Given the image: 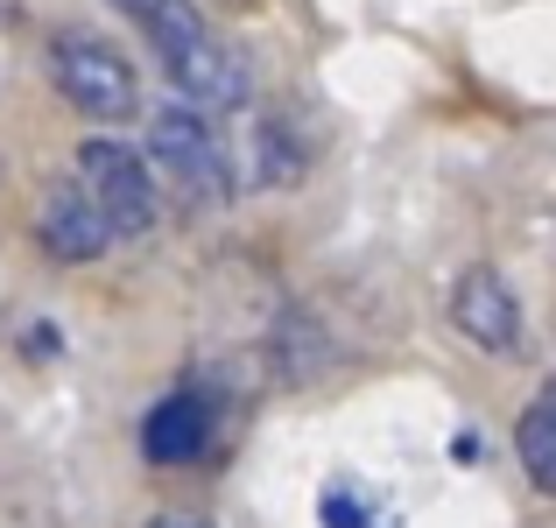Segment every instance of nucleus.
Segmentation results:
<instances>
[{"instance_id":"6e6552de","label":"nucleus","mask_w":556,"mask_h":528,"mask_svg":"<svg viewBox=\"0 0 556 528\" xmlns=\"http://www.w3.org/2000/svg\"><path fill=\"white\" fill-rule=\"evenodd\" d=\"M515 451H521V473H529L543 493H556V380H543V394L521 408Z\"/></svg>"},{"instance_id":"7ed1b4c3","label":"nucleus","mask_w":556,"mask_h":528,"mask_svg":"<svg viewBox=\"0 0 556 528\" xmlns=\"http://www.w3.org/2000/svg\"><path fill=\"white\" fill-rule=\"evenodd\" d=\"M149 163L184 204H226L232 198V155L212 135L204 106H163L149 121Z\"/></svg>"},{"instance_id":"0eeeda50","label":"nucleus","mask_w":556,"mask_h":528,"mask_svg":"<svg viewBox=\"0 0 556 528\" xmlns=\"http://www.w3.org/2000/svg\"><path fill=\"white\" fill-rule=\"evenodd\" d=\"M204 444H212V402L198 388L163 394L149 408V423H141V451L155 465H190V458H204Z\"/></svg>"},{"instance_id":"39448f33","label":"nucleus","mask_w":556,"mask_h":528,"mask_svg":"<svg viewBox=\"0 0 556 528\" xmlns=\"http://www.w3.org/2000/svg\"><path fill=\"white\" fill-rule=\"evenodd\" d=\"M36 240H42V254L50 261H99L113 247V226H106V212L92 204V190L71 176V184H50L42 190V212H36Z\"/></svg>"},{"instance_id":"9d476101","label":"nucleus","mask_w":556,"mask_h":528,"mask_svg":"<svg viewBox=\"0 0 556 528\" xmlns=\"http://www.w3.org/2000/svg\"><path fill=\"white\" fill-rule=\"evenodd\" d=\"M113 8H121V14H135V22H141V14H149L155 0H113Z\"/></svg>"},{"instance_id":"f257e3e1","label":"nucleus","mask_w":556,"mask_h":528,"mask_svg":"<svg viewBox=\"0 0 556 528\" xmlns=\"http://www.w3.org/2000/svg\"><path fill=\"white\" fill-rule=\"evenodd\" d=\"M141 28H149V42H155L163 78L177 85L190 106H204V113L247 106V56L204 22L198 0H155V8L141 14Z\"/></svg>"},{"instance_id":"20e7f679","label":"nucleus","mask_w":556,"mask_h":528,"mask_svg":"<svg viewBox=\"0 0 556 528\" xmlns=\"http://www.w3.org/2000/svg\"><path fill=\"white\" fill-rule=\"evenodd\" d=\"M78 184L92 190V204L106 212L113 240H141L155 232V163L135 155L127 141H85L78 149Z\"/></svg>"},{"instance_id":"423d86ee","label":"nucleus","mask_w":556,"mask_h":528,"mask_svg":"<svg viewBox=\"0 0 556 528\" xmlns=\"http://www.w3.org/2000/svg\"><path fill=\"white\" fill-rule=\"evenodd\" d=\"M451 325L479 352H521V303L501 268H465L451 289Z\"/></svg>"},{"instance_id":"f03ea898","label":"nucleus","mask_w":556,"mask_h":528,"mask_svg":"<svg viewBox=\"0 0 556 528\" xmlns=\"http://www.w3.org/2000/svg\"><path fill=\"white\" fill-rule=\"evenodd\" d=\"M50 78L85 121L113 127V121H135L141 113V78L135 64L121 56V42L92 36V28H56L50 36Z\"/></svg>"},{"instance_id":"1a4fd4ad","label":"nucleus","mask_w":556,"mask_h":528,"mask_svg":"<svg viewBox=\"0 0 556 528\" xmlns=\"http://www.w3.org/2000/svg\"><path fill=\"white\" fill-rule=\"evenodd\" d=\"M149 528H212V521H204V515H155Z\"/></svg>"}]
</instances>
